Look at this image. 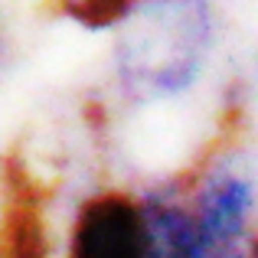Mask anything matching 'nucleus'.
Returning <instances> with one entry per match:
<instances>
[{"label":"nucleus","instance_id":"obj_1","mask_svg":"<svg viewBox=\"0 0 258 258\" xmlns=\"http://www.w3.org/2000/svg\"><path fill=\"white\" fill-rule=\"evenodd\" d=\"M141 203L160 258H245L255 186L232 154H219L193 180H173Z\"/></svg>","mask_w":258,"mask_h":258},{"label":"nucleus","instance_id":"obj_2","mask_svg":"<svg viewBox=\"0 0 258 258\" xmlns=\"http://www.w3.org/2000/svg\"><path fill=\"white\" fill-rule=\"evenodd\" d=\"M114 43L121 88L134 98H173L200 79L216 43L213 0H138Z\"/></svg>","mask_w":258,"mask_h":258},{"label":"nucleus","instance_id":"obj_3","mask_svg":"<svg viewBox=\"0 0 258 258\" xmlns=\"http://www.w3.org/2000/svg\"><path fill=\"white\" fill-rule=\"evenodd\" d=\"M69 258H160L144 203L121 189L82 200L69 226Z\"/></svg>","mask_w":258,"mask_h":258},{"label":"nucleus","instance_id":"obj_4","mask_svg":"<svg viewBox=\"0 0 258 258\" xmlns=\"http://www.w3.org/2000/svg\"><path fill=\"white\" fill-rule=\"evenodd\" d=\"M4 222H0V258H46V219L33 180L20 164L4 176Z\"/></svg>","mask_w":258,"mask_h":258},{"label":"nucleus","instance_id":"obj_5","mask_svg":"<svg viewBox=\"0 0 258 258\" xmlns=\"http://www.w3.org/2000/svg\"><path fill=\"white\" fill-rule=\"evenodd\" d=\"M49 13L76 23L79 30L101 33V30H121L124 20L134 13L138 0H46Z\"/></svg>","mask_w":258,"mask_h":258},{"label":"nucleus","instance_id":"obj_6","mask_svg":"<svg viewBox=\"0 0 258 258\" xmlns=\"http://www.w3.org/2000/svg\"><path fill=\"white\" fill-rule=\"evenodd\" d=\"M245 258H258V232L248 235V245H245Z\"/></svg>","mask_w":258,"mask_h":258}]
</instances>
